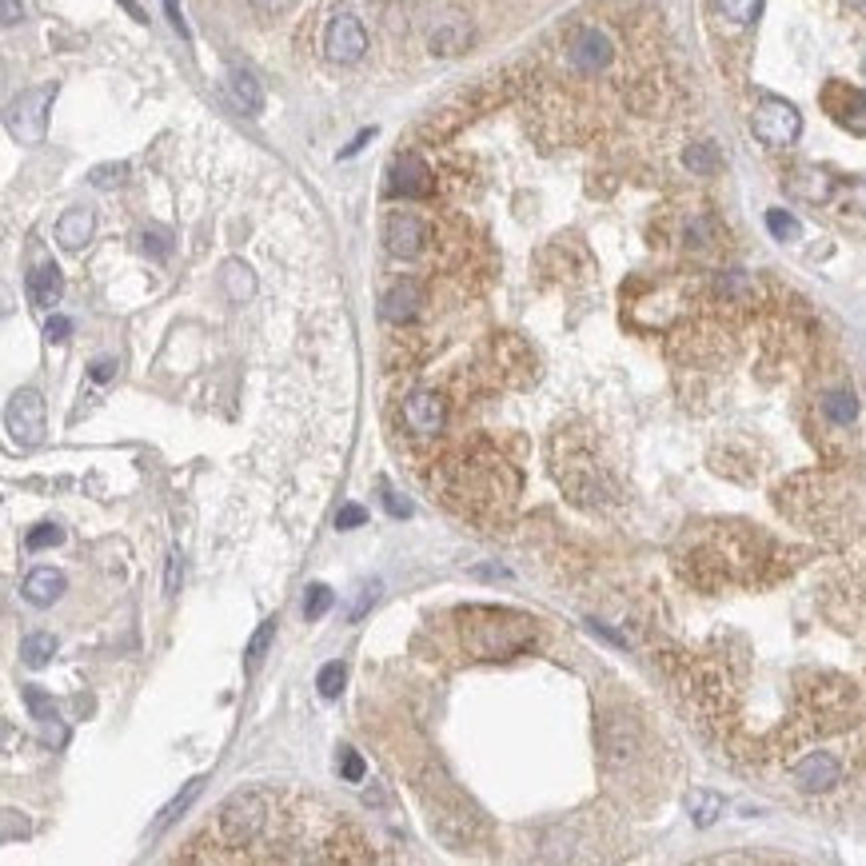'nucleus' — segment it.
<instances>
[{
  "label": "nucleus",
  "mask_w": 866,
  "mask_h": 866,
  "mask_svg": "<svg viewBox=\"0 0 866 866\" xmlns=\"http://www.w3.org/2000/svg\"><path fill=\"white\" fill-rule=\"evenodd\" d=\"M61 539H65V531H61V527L41 524V527H33V531L24 535V547H29V551H44V547H56Z\"/></svg>",
  "instance_id": "obj_31"
},
{
  "label": "nucleus",
  "mask_w": 866,
  "mask_h": 866,
  "mask_svg": "<svg viewBox=\"0 0 866 866\" xmlns=\"http://www.w3.org/2000/svg\"><path fill=\"white\" fill-rule=\"evenodd\" d=\"M372 136H375V129H364V132H360V136L352 140V144H348V149L340 152V156H343V161H348V156H355V152L364 149V144H368V140H372Z\"/></svg>",
  "instance_id": "obj_45"
},
{
  "label": "nucleus",
  "mask_w": 866,
  "mask_h": 866,
  "mask_svg": "<svg viewBox=\"0 0 866 866\" xmlns=\"http://www.w3.org/2000/svg\"><path fill=\"white\" fill-rule=\"evenodd\" d=\"M767 228L775 240H799V220L791 212H782V208H770L767 212Z\"/></svg>",
  "instance_id": "obj_27"
},
{
  "label": "nucleus",
  "mask_w": 866,
  "mask_h": 866,
  "mask_svg": "<svg viewBox=\"0 0 866 866\" xmlns=\"http://www.w3.org/2000/svg\"><path fill=\"white\" fill-rule=\"evenodd\" d=\"M24 706H29V711H33V719H41V723H53V719H56L53 699L44 695L41 687H24Z\"/></svg>",
  "instance_id": "obj_28"
},
{
  "label": "nucleus",
  "mask_w": 866,
  "mask_h": 866,
  "mask_svg": "<svg viewBox=\"0 0 866 866\" xmlns=\"http://www.w3.org/2000/svg\"><path fill=\"white\" fill-rule=\"evenodd\" d=\"M791 782L807 794H823L843 782V759L834 750H807L799 763H791Z\"/></svg>",
  "instance_id": "obj_9"
},
{
  "label": "nucleus",
  "mask_w": 866,
  "mask_h": 866,
  "mask_svg": "<svg viewBox=\"0 0 866 866\" xmlns=\"http://www.w3.org/2000/svg\"><path fill=\"white\" fill-rule=\"evenodd\" d=\"M404 424L407 431H416L424 439L439 436L443 424H448V399L439 396V392H412L404 399Z\"/></svg>",
  "instance_id": "obj_12"
},
{
  "label": "nucleus",
  "mask_w": 866,
  "mask_h": 866,
  "mask_svg": "<svg viewBox=\"0 0 866 866\" xmlns=\"http://www.w3.org/2000/svg\"><path fill=\"white\" fill-rule=\"evenodd\" d=\"M332 603H336L332 588H324V583H311L308 595H304V620H308V623L324 620V615L332 611Z\"/></svg>",
  "instance_id": "obj_25"
},
{
  "label": "nucleus",
  "mask_w": 866,
  "mask_h": 866,
  "mask_svg": "<svg viewBox=\"0 0 866 866\" xmlns=\"http://www.w3.org/2000/svg\"><path fill=\"white\" fill-rule=\"evenodd\" d=\"M144 252H149V256H156V260H164L172 252V232L168 228H149V232H144Z\"/></svg>",
  "instance_id": "obj_33"
},
{
  "label": "nucleus",
  "mask_w": 866,
  "mask_h": 866,
  "mask_svg": "<svg viewBox=\"0 0 866 866\" xmlns=\"http://www.w3.org/2000/svg\"><path fill=\"white\" fill-rule=\"evenodd\" d=\"M687 168H695V172H715V164H719V156H715V149H711V144H691V149H687Z\"/></svg>",
  "instance_id": "obj_32"
},
{
  "label": "nucleus",
  "mask_w": 866,
  "mask_h": 866,
  "mask_svg": "<svg viewBox=\"0 0 866 866\" xmlns=\"http://www.w3.org/2000/svg\"><path fill=\"white\" fill-rule=\"evenodd\" d=\"M4 428H9L12 443L17 448H41L44 431H48V419H44V399L33 387H21L17 396L4 407Z\"/></svg>",
  "instance_id": "obj_6"
},
{
  "label": "nucleus",
  "mask_w": 866,
  "mask_h": 866,
  "mask_svg": "<svg viewBox=\"0 0 866 866\" xmlns=\"http://www.w3.org/2000/svg\"><path fill=\"white\" fill-rule=\"evenodd\" d=\"M200 787H204V779H193V782H188V787H184V794H176V799H172L168 807H164L161 826H164V823H172V819H180V814L188 811V807H193L196 794H200Z\"/></svg>",
  "instance_id": "obj_29"
},
{
  "label": "nucleus",
  "mask_w": 866,
  "mask_h": 866,
  "mask_svg": "<svg viewBox=\"0 0 866 866\" xmlns=\"http://www.w3.org/2000/svg\"><path fill=\"white\" fill-rule=\"evenodd\" d=\"M65 588H68V579L61 575V571H53V567H36V571L24 575L21 595L33 603V607H53V603L65 595Z\"/></svg>",
  "instance_id": "obj_15"
},
{
  "label": "nucleus",
  "mask_w": 866,
  "mask_h": 866,
  "mask_svg": "<svg viewBox=\"0 0 866 866\" xmlns=\"http://www.w3.org/2000/svg\"><path fill=\"white\" fill-rule=\"evenodd\" d=\"M687 811H691V819L699 826H711L723 814V799L715 791H691L687 794Z\"/></svg>",
  "instance_id": "obj_21"
},
{
  "label": "nucleus",
  "mask_w": 866,
  "mask_h": 866,
  "mask_svg": "<svg viewBox=\"0 0 866 866\" xmlns=\"http://www.w3.org/2000/svg\"><path fill=\"white\" fill-rule=\"evenodd\" d=\"M823 108L826 117L838 124V129L855 132V136H866V92L846 80H831L823 88Z\"/></svg>",
  "instance_id": "obj_10"
},
{
  "label": "nucleus",
  "mask_w": 866,
  "mask_h": 866,
  "mask_svg": "<svg viewBox=\"0 0 866 866\" xmlns=\"http://www.w3.org/2000/svg\"><path fill=\"white\" fill-rule=\"evenodd\" d=\"M443 492L463 515L487 524V519L500 515V503L507 507L515 500V475L507 468V460L495 456L492 443H475V451H468L463 460L448 463Z\"/></svg>",
  "instance_id": "obj_1"
},
{
  "label": "nucleus",
  "mask_w": 866,
  "mask_h": 866,
  "mask_svg": "<svg viewBox=\"0 0 866 866\" xmlns=\"http://www.w3.org/2000/svg\"><path fill=\"white\" fill-rule=\"evenodd\" d=\"M340 775H343L348 782H360V779H364V759H360V755H355L352 747L340 750Z\"/></svg>",
  "instance_id": "obj_34"
},
{
  "label": "nucleus",
  "mask_w": 866,
  "mask_h": 866,
  "mask_svg": "<svg viewBox=\"0 0 866 866\" xmlns=\"http://www.w3.org/2000/svg\"><path fill=\"white\" fill-rule=\"evenodd\" d=\"M112 375H117V364H112V360H100V364L92 368V380H112Z\"/></svg>",
  "instance_id": "obj_46"
},
{
  "label": "nucleus",
  "mask_w": 866,
  "mask_h": 866,
  "mask_svg": "<svg viewBox=\"0 0 866 866\" xmlns=\"http://www.w3.org/2000/svg\"><path fill=\"white\" fill-rule=\"evenodd\" d=\"M0 4H4V17H0V21H4V29H12V24L21 21V0H0Z\"/></svg>",
  "instance_id": "obj_43"
},
{
  "label": "nucleus",
  "mask_w": 866,
  "mask_h": 866,
  "mask_svg": "<svg viewBox=\"0 0 866 866\" xmlns=\"http://www.w3.org/2000/svg\"><path fill=\"white\" fill-rule=\"evenodd\" d=\"M228 97H232L235 108L248 112V117H260V112H264V88H260V80L248 73V68H232V73H228Z\"/></svg>",
  "instance_id": "obj_17"
},
{
  "label": "nucleus",
  "mask_w": 866,
  "mask_h": 866,
  "mask_svg": "<svg viewBox=\"0 0 866 866\" xmlns=\"http://www.w3.org/2000/svg\"><path fill=\"white\" fill-rule=\"evenodd\" d=\"M750 132H755L763 144H770V149H787V144H794L802 132L799 108H794L791 100L763 97L759 105H755V112H750Z\"/></svg>",
  "instance_id": "obj_5"
},
{
  "label": "nucleus",
  "mask_w": 866,
  "mask_h": 866,
  "mask_svg": "<svg viewBox=\"0 0 866 866\" xmlns=\"http://www.w3.org/2000/svg\"><path fill=\"white\" fill-rule=\"evenodd\" d=\"M164 9H168V21H172V29L180 36H188V24H184V12H180V0H164Z\"/></svg>",
  "instance_id": "obj_39"
},
{
  "label": "nucleus",
  "mask_w": 866,
  "mask_h": 866,
  "mask_svg": "<svg viewBox=\"0 0 866 866\" xmlns=\"http://www.w3.org/2000/svg\"><path fill=\"white\" fill-rule=\"evenodd\" d=\"M436 193V176L424 161H419L416 152H404L392 161L387 168V196H396V200H428Z\"/></svg>",
  "instance_id": "obj_8"
},
{
  "label": "nucleus",
  "mask_w": 866,
  "mask_h": 866,
  "mask_svg": "<svg viewBox=\"0 0 866 866\" xmlns=\"http://www.w3.org/2000/svg\"><path fill=\"white\" fill-rule=\"evenodd\" d=\"M288 4H292V0H252V9L264 12V17H276V12H284Z\"/></svg>",
  "instance_id": "obj_42"
},
{
  "label": "nucleus",
  "mask_w": 866,
  "mask_h": 866,
  "mask_svg": "<svg viewBox=\"0 0 866 866\" xmlns=\"http://www.w3.org/2000/svg\"><path fill=\"white\" fill-rule=\"evenodd\" d=\"M65 727H56V719L53 723H44V743H53V747H65Z\"/></svg>",
  "instance_id": "obj_44"
},
{
  "label": "nucleus",
  "mask_w": 866,
  "mask_h": 866,
  "mask_svg": "<svg viewBox=\"0 0 866 866\" xmlns=\"http://www.w3.org/2000/svg\"><path fill=\"white\" fill-rule=\"evenodd\" d=\"M468 44H471V24L463 21L460 12H448V17L436 21V29H431L428 48L436 56H460Z\"/></svg>",
  "instance_id": "obj_14"
},
{
  "label": "nucleus",
  "mask_w": 866,
  "mask_h": 866,
  "mask_svg": "<svg viewBox=\"0 0 866 866\" xmlns=\"http://www.w3.org/2000/svg\"><path fill=\"white\" fill-rule=\"evenodd\" d=\"M364 53H368V33L364 24H360V17H352V12L332 17L328 33H324V56L332 65H355V61H364Z\"/></svg>",
  "instance_id": "obj_7"
},
{
  "label": "nucleus",
  "mask_w": 866,
  "mask_h": 866,
  "mask_svg": "<svg viewBox=\"0 0 866 866\" xmlns=\"http://www.w3.org/2000/svg\"><path fill=\"white\" fill-rule=\"evenodd\" d=\"M823 416L831 419V424H838V428H846V424H855L858 419V399L851 396V392H831V396L823 399Z\"/></svg>",
  "instance_id": "obj_22"
},
{
  "label": "nucleus",
  "mask_w": 866,
  "mask_h": 866,
  "mask_svg": "<svg viewBox=\"0 0 866 866\" xmlns=\"http://www.w3.org/2000/svg\"><path fill=\"white\" fill-rule=\"evenodd\" d=\"M372 603H375V583H372V588L364 583V588H360V600H355V607H352V620H360V615H364Z\"/></svg>",
  "instance_id": "obj_40"
},
{
  "label": "nucleus",
  "mask_w": 866,
  "mask_h": 866,
  "mask_svg": "<svg viewBox=\"0 0 866 866\" xmlns=\"http://www.w3.org/2000/svg\"><path fill=\"white\" fill-rule=\"evenodd\" d=\"M53 100H56V85H41V88H29L21 97L9 105V136L17 144H41L44 132H48V112H53Z\"/></svg>",
  "instance_id": "obj_4"
},
{
  "label": "nucleus",
  "mask_w": 866,
  "mask_h": 866,
  "mask_svg": "<svg viewBox=\"0 0 866 866\" xmlns=\"http://www.w3.org/2000/svg\"><path fill=\"white\" fill-rule=\"evenodd\" d=\"M384 507H387V512H392V515H396V519H404V515H412V503L399 500V495L392 492V487H384Z\"/></svg>",
  "instance_id": "obj_38"
},
{
  "label": "nucleus",
  "mask_w": 866,
  "mask_h": 866,
  "mask_svg": "<svg viewBox=\"0 0 866 866\" xmlns=\"http://www.w3.org/2000/svg\"><path fill=\"white\" fill-rule=\"evenodd\" d=\"M719 12H723L731 24L747 29V24H755L763 17V0H719Z\"/></svg>",
  "instance_id": "obj_23"
},
{
  "label": "nucleus",
  "mask_w": 866,
  "mask_h": 866,
  "mask_svg": "<svg viewBox=\"0 0 866 866\" xmlns=\"http://www.w3.org/2000/svg\"><path fill=\"white\" fill-rule=\"evenodd\" d=\"M68 332H73V320H65V316H53V320L44 324V340L48 343H65Z\"/></svg>",
  "instance_id": "obj_36"
},
{
  "label": "nucleus",
  "mask_w": 866,
  "mask_h": 866,
  "mask_svg": "<svg viewBox=\"0 0 866 866\" xmlns=\"http://www.w3.org/2000/svg\"><path fill=\"white\" fill-rule=\"evenodd\" d=\"M368 519V512L364 507H355V503H343L340 512H336V527H340V531H352V527H360Z\"/></svg>",
  "instance_id": "obj_35"
},
{
  "label": "nucleus",
  "mask_w": 866,
  "mask_h": 866,
  "mask_svg": "<svg viewBox=\"0 0 866 866\" xmlns=\"http://www.w3.org/2000/svg\"><path fill=\"white\" fill-rule=\"evenodd\" d=\"M460 639L471 659H507L531 647L535 620L507 607H460Z\"/></svg>",
  "instance_id": "obj_2"
},
{
  "label": "nucleus",
  "mask_w": 866,
  "mask_h": 866,
  "mask_svg": "<svg viewBox=\"0 0 866 866\" xmlns=\"http://www.w3.org/2000/svg\"><path fill=\"white\" fill-rule=\"evenodd\" d=\"M276 643V620H264L260 623V632L252 635V643H248V671H256L260 664H264V655H267V647Z\"/></svg>",
  "instance_id": "obj_24"
},
{
  "label": "nucleus",
  "mask_w": 866,
  "mask_h": 866,
  "mask_svg": "<svg viewBox=\"0 0 866 866\" xmlns=\"http://www.w3.org/2000/svg\"><path fill=\"white\" fill-rule=\"evenodd\" d=\"M180 571H184L180 551H172L168 556V579H164V591H168V595H176V588H180Z\"/></svg>",
  "instance_id": "obj_37"
},
{
  "label": "nucleus",
  "mask_w": 866,
  "mask_h": 866,
  "mask_svg": "<svg viewBox=\"0 0 866 866\" xmlns=\"http://www.w3.org/2000/svg\"><path fill=\"white\" fill-rule=\"evenodd\" d=\"M61 292H65V276H61V267L56 264H36L29 272V300L36 308H53L61 300Z\"/></svg>",
  "instance_id": "obj_18"
},
{
  "label": "nucleus",
  "mask_w": 866,
  "mask_h": 866,
  "mask_svg": "<svg viewBox=\"0 0 866 866\" xmlns=\"http://www.w3.org/2000/svg\"><path fill=\"white\" fill-rule=\"evenodd\" d=\"M620 61V44L615 36L603 29V24H575L563 41V65L567 73L583 76V80H595V76H607Z\"/></svg>",
  "instance_id": "obj_3"
},
{
  "label": "nucleus",
  "mask_w": 866,
  "mask_h": 866,
  "mask_svg": "<svg viewBox=\"0 0 866 866\" xmlns=\"http://www.w3.org/2000/svg\"><path fill=\"white\" fill-rule=\"evenodd\" d=\"M56 655V639L48 632H33L21 639V659L29 667H44Z\"/></svg>",
  "instance_id": "obj_20"
},
{
  "label": "nucleus",
  "mask_w": 866,
  "mask_h": 866,
  "mask_svg": "<svg viewBox=\"0 0 866 866\" xmlns=\"http://www.w3.org/2000/svg\"><path fill=\"white\" fill-rule=\"evenodd\" d=\"M343 679H348V671H343V664H324L320 675H316V687H320L324 699H336L343 691Z\"/></svg>",
  "instance_id": "obj_26"
},
{
  "label": "nucleus",
  "mask_w": 866,
  "mask_h": 866,
  "mask_svg": "<svg viewBox=\"0 0 866 866\" xmlns=\"http://www.w3.org/2000/svg\"><path fill=\"white\" fill-rule=\"evenodd\" d=\"M384 248L387 256L396 260H416L428 248V224L412 212H392L384 220Z\"/></svg>",
  "instance_id": "obj_11"
},
{
  "label": "nucleus",
  "mask_w": 866,
  "mask_h": 866,
  "mask_svg": "<svg viewBox=\"0 0 866 866\" xmlns=\"http://www.w3.org/2000/svg\"><path fill=\"white\" fill-rule=\"evenodd\" d=\"M129 180V164H100V168H92V176H88V184L92 188H117V184Z\"/></svg>",
  "instance_id": "obj_30"
},
{
  "label": "nucleus",
  "mask_w": 866,
  "mask_h": 866,
  "mask_svg": "<svg viewBox=\"0 0 866 866\" xmlns=\"http://www.w3.org/2000/svg\"><path fill=\"white\" fill-rule=\"evenodd\" d=\"M17 834H29V823H17V811H4V838H17Z\"/></svg>",
  "instance_id": "obj_41"
},
{
  "label": "nucleus",
  "mask_w": 866,
  "mask_h": 866,
  "mask_svg": "<svg viewBox=\"0 0 866 866\" xmlns=\"http://www.w3.org/2000/svg\"><path fill=\"white\" fill-rule=\"evenodd\" d=\"M92 228H97V220H92L88 208H68V212L56 220V244L68 248V252H80V248L92 240Z\"/></svg>",
  "instance_id": "obj_16"
},
{
  "label": "nucleus",
  "mask_w": 866,
  "mask_h": 866,
  "mask_svg": "<svg viewBox=\"0 0 866 866\" xmlns=\"http://www.w3.org/2000/svg\"><path fill=\"white\" fill-rule=\"evenodd\" d=\"M419 311H424V288H419L416 279H396L384 292V300H380V316L387 324H412Z\"/></svg>",
  "instance_id": "obj_13"
},
{
  "label": "nucleus",
  "mask_w": 866,
  "mask_h": 866,
  "mask_svg": "<svg viewBox=\"0 0 866 866\" xmlns=\"http://www.w3.org/2000/svg\"><path fill=\"white\" fill-rule=\"evenodd\" d=\"M220 284H224L228 300L232 304L252 300V292H256V276H252V267L240 264V260H228L224 272H220Z\"/></svg>",
  "instance_id": "obj_19"
}]
</instances>
